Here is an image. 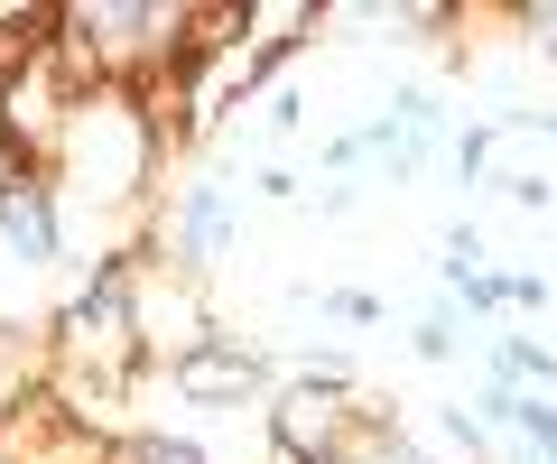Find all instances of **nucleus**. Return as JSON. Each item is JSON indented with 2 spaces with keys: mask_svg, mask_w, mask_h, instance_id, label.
Returning a JSON list of instances; mask_svg holds the SVG:
<instances>
[{
  "mask_svg": "<svg viewBox=\"0 0 557 464\" xmlns=\"http://www.w3.org/2000/svg\"><path fill=\"white\" fill-rule=\"evenodd\" d=\"M149 464H196V455H168V446H159V455H149Z\"/></svg>",
  "mask_w": 557,
  "mask_h": 464,
  "instance_id": "obj_1",
  "label": "nucleus"
}]
</instances>
